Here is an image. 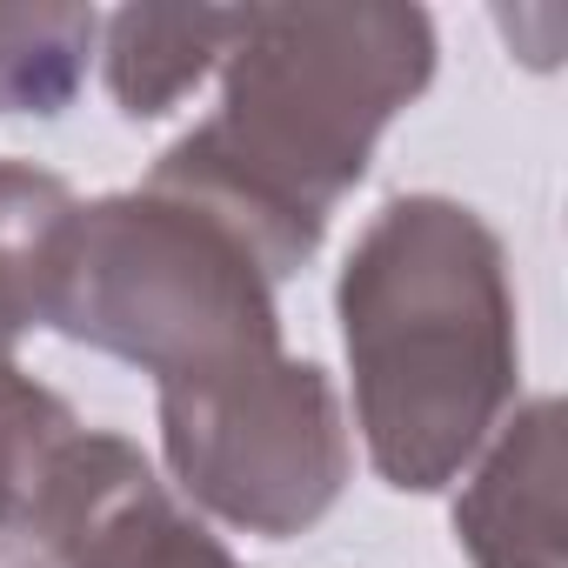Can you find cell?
<instances>
[{
  "instance_id": "cell-5",
  "label": "cell",
  "mask_w": 568,
  "mask_h": 568,
  "mask_svg": "<svg viewBox=\"0 0 568 568\" xmlns=\"http://www.w3.org/2000/svg\"><path fill=\"white\" fill-rule=\"evenodd\" d=\"M21 541L48 548L54 568H241L154 475V462L108 428H81L48 468Z\"/></svg>"
},
{
  "instance_id": "cell-3",
  "label": "cell",
  "mask_w": 568,
  "mask_h": 568,
  "mask_svg": "<svg viewBox=\"0 0 568 568\" xmlns=\"http://www.w3.org/2000/svg\"><path fill=\"white\" fill-rule=\"evenodd\" d=\"M41 328L154 375V388L221 375L281 348L274 281L201 207L161 187L81 201L48 267Z\"/></svg>"
},
{
  "instance_id": "cell-10",
  "label": "cell",
  "mask_w": 568,
  "mask_h": 568,
  "mask_svg": "<svg viewBox=\"0 0 568 568\" xmlns=\"http://www.w3.org/2000/svg\"><path fill=\"white\" fill-rule=\"evenodd\" d=\"M0 568H54V555L21 541V535H0Z\"/></svg>"
},
{
  "instance_id": "cell-6",
  "label": "cell",
  "mask_w": 568,
  "mask_h": 568,
  "mask_svg": "<svg viewBox=\"0 0 568 568\" xmlns=\"http://www.w3.org/2000/svg\"><path fill=\"white\" fill-rule=\"evenodd\" d=\"M74 207L81 201L61 174L0 161V535H14L28 521L48 468L81 435L74 408L14 362V342L41 328L48 267Z\"/></svg>"
},
{
  "instance_id": "cell-9",
  "label": "cell",
  "mask_w": 568,
  "mask_h": 568,
  "mask_svg": "<svg viewBox=\"0 0 568 568\" xmlns=\"http://www.w3.org/2000/svg\"><path fill=\"white\" fill-rule=\"evenodd\" d=\"M101 48L94 8H0V114H61Z\"/></svg>"
},
{
  "instance_id": "cell-4",
  "label": "cell",
  "mask_w": 568,
  "mask_h": 568,
  "mask_svg": "<svg viewBox=\"0 0 568 568\" xmlns=\"http://www.w3.org/2000/svg\"><path fill=\"white\" fill-rule=\"evenodd\" d=\"M161 448L174 481L214 521L267 541L315 528L355 475L335 382L281 348L161 388Z\"/></svg>"
},
{
  "instance_id": "cell-2",
  "label": "cell",
  "mask_w": 568,
  "mask_h": 568,
  "mask_svg": "<svg viewBox=\"0 0 568 568\" xmlns=\"http://www.w3.org/2000/svg\"><path fill=\"white\" fill-rule=\"evenodd\" d=\"M335 315L375 475L408 495L448 488L521 382L501 234L448 194H402L348 247Z\"/></svg>"
},
{
  "instance_id": "cell-8",
  "label": "cell",
  "mask_w": 568,
  "mask_h": 568,
  "mask_svg": "<svg viewBox=\"0 0 568 568\" xmlns=\"http://www.w3.org/2000/svg\"><path fill=\"white\" fill-rule=\"evenodd\" d=\"M247 8H121L101 21L108 94L128 121L181 108L214 68H227Z\"/></svg>"
},
{
  "instance_id": "cell-7",
  "label": "cell",
  "mask_w": 568,
  "mask_h": 568,
  "mask_svg": "<svg viewBox=\"0 0 568 568\" xmlns=\"http://www.w3.org/2000/svg\"><path fill=\"white\" fill-rule=\"evenodd\" d=\"M455 541L475 568H561V402L501 422L462 481Z\"/></svg>"
},
{
  "instance_id": "cell-1",
  "label": "cell",
  "mask_w": 568,
  "mask_h": 568,
  "mask_svg": "<svg viewBox=\"0 0 568 568\" xmlns=\"http://www.w3.org/2000/svg\"><path fill=\"white\" fill-rule=\"evenodd\" d=\"M435 81L422 8H247L221 108L148 174L214 214L267 281L308 267L382 128Z\"/></svg>"
}]
</instances>
